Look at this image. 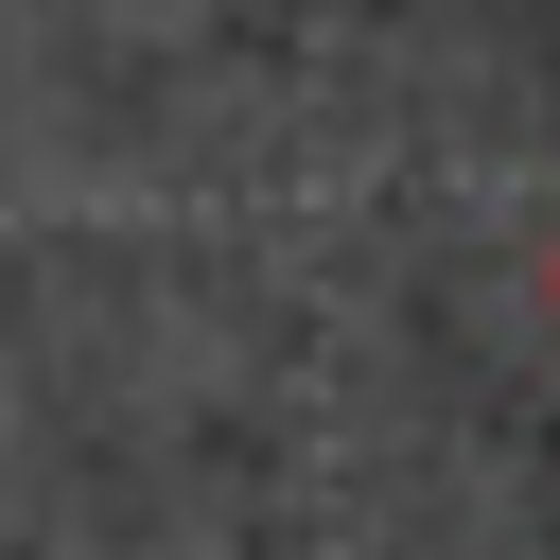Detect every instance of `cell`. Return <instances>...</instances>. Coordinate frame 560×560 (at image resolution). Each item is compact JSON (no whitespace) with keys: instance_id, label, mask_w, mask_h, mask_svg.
<instances>
[{"instance_id":"6da1fadb","label":"cell","mask_w":560,"mask_h":560,"mask_svg":"<svg viewBox=\"0 0 560 560\" xmlns=\"http://www.w3.org/2000/svg\"><path fill=\"white\" fill-rule=\"evenodd\" d=\"M542 315H560V245H542Z\"/></svg>"}]
</instances>
